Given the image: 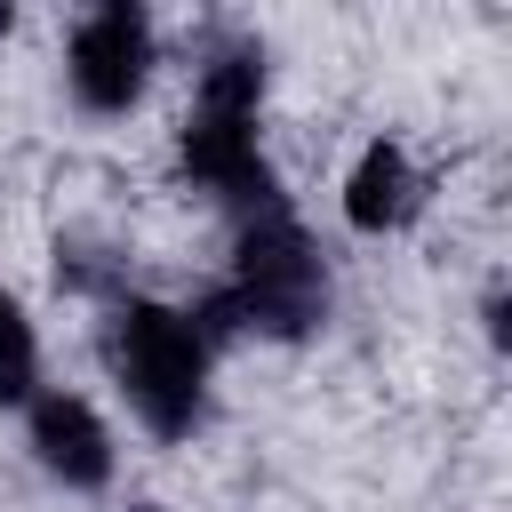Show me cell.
<instances>
[{"instance_id": "6da1fadb", "label": "cell", "mask_w": 512, "mask_h": 512, "mask_svg": "<svg viewBox=\"0 0 512 512\" xmlns=\"http://www.w3.org/2000/svg\"><path fill=\"white\" fill-rule=\"evenodd\" d=\"M104 360H112V384L128 392L136 424L160 432V440H184L208 408V360H216V336L200 328V312H176V304H152V296H128L104 328Z\"/></svg>"}, {"instance_id": "7a4b0ae2", "label": "cell", "mask_w": 512, "mask_h": 512, "mask_svg": "<svg viewBox=\"0 0 512 512\" xmlns=\"http://www.w3.org/2000/svg\"><path fill=\"white\" fill-rule=\"evenodd\" d=\"M328 312V272L304 240V224L288 208L240 216V248H232V288L216 296V312L200 320L208 336L224 328H256V336H312Z\"/></svg>"}, {"instance_id": "3957f363", "label": "cell", "mask_w": 512, "mask_h": 512, "mask_svg": "<svg viewBox=\"0 0 512 512\" xmlns=\"http://www.w3.org/2000/svg\"><path fill=\"white\" fill-rule=\"evenodd\" d=\"M256 96H264V64L248 48H232L200 72V96L184 120V176L208 184L216 200H232L240 216L288 208L272 168H264V144H256Z\"/></svg>"}, {"instance_id": "277c9868", "label": "cell", "mask_w": 512, "mask_h": 512, "mask_svg": "<svg viewBox=\"0 0 512 512\" xmlns=\"http://www.w3.org/2000/svg\"><path fill=\"white\" fill-rule=\"evenodd\" d=\"M64 80L80 96V112H128L152 80V16L136 0H104L72 24V48H64Z\"/></svg>"}, {"instance_id": "5b68a950", "label": "cell", "mask_w": 512, "mask_h": 512, "mask_svg": "<svg viewBox=\"0 0 512 512\" xmlns=\"http://www.w3.org/2000/svg\"><path fill=\"white\" fill-rule=\"evenodd\" d=\"M24 424H32V456H40L48 480H64V488H104L112 480V432H104V416L80 392H64V384L32 392Z\"/></svg>"}, {"instance_id": "8992f818", "label": "cell", "mask_w": 512, "mask_h": 512, "mask_svg": "<svg viewBox=\"0 0 512 512\" xmlns=\"http://www.w3.org/2000/svg\"><path fill=\"white\" fill-rule=\"evenodd\" d=\"M416 208H424V176H416L408 144L376 136V144L352 160V176H344V224H352V232H400Z\"/></svg>"}, {"instance_id": "52a82bcc", "label": "cell", "mask_w": 512, "mask_h": 512, "mask_svg": "<svg viewBox=\"0 0 512 512\" xmlns=\"http://www.w3.org/2000/svg\"><path fill=\"white\" fill-rule=\"evenodd\" d=\"M40 392V336L16 296H0V408H24Z\"/></svg>"}, {"instance_id": "ba28073f", "label": "cell", "mask_w": 512, "mask_h": 512, "mask_svg": "<svg viewBox=\"0 0 512 512\" xmlns=\"http://www.w3.org/2000/svg\"><path fill=\"white\" fill-rule=\"evenodd\" d=\"M8 24H16V16H8V8H0V40H8Z\"/></svg>"}]
</instances>
